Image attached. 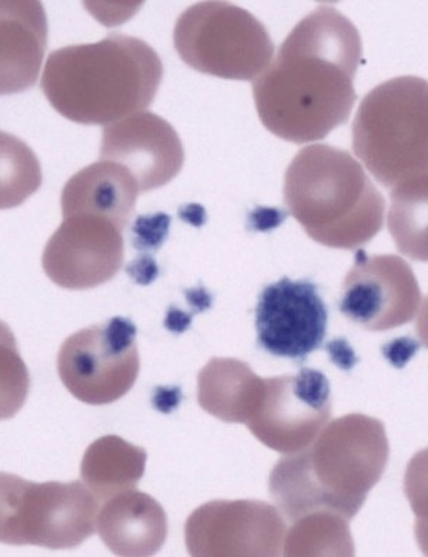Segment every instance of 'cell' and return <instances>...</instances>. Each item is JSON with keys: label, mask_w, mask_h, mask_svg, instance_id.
Wrapping results in <instances>:
<instances>
[{"label": "cell", "mask_w": 428, "mask_h": 557, "mask_svg": "<svg viewBox=\"0 0 428 557\" xmlns=\"http://www.w3.org/2000/svg\"><path fill=\"white\" fill-rule=\"evenodd\" d=\"M362 58L356 25L335 8H317L293 27L253 81L263 125L291 144L326 139L352 116Z\"/></svg>", "instance_id": "6da1fadb"}, {"label": "cell", "mask_w": 428, "mask_h": 557, "mask_svg": "<svg viewBox=\"0 0 428 557\" xmlns=\"http://www.w3.org/2000/svg\"><path fill=\"white\" fill-rule=\"evenodd\" d=\"M385 424L367 414L331 420L303 450L273 468L268 491L284 518L294 522L327 510L352 520L389 463Z\"/></svg>", "instance_id": "7a4b0ae2"}, {"label": "cell", "mask_w": 428, "mask_h": 557, "mask_svg": "<svg viewBox=\"0 0 428 557\" xmlns=\"http://www.w3.org/2000/svg\"><path fill=\"white\" fill-rule=\"evenodd\" d=\"M163 79L161 57L134 36L54 50L45 66L42 90L54 111L81 125H111L146 111Z\"/></svg>", "instance_id": "3957f363"}, {"label": "cell", "mask_w": 428, "mask_h": 557, "mask_svg": "<svg viewBox=\"0 0 428 557\" xmlns=\"http://www.w3.org/2000/svg\"><path fill=\"white\" fill-rule=\"evenodd\" d=\"M285 203L327 248H360L385 223V196L352 154L329 145H310L295 154L285 176Z\"/></svg>", "instance_id": "277c9868"}, {"label": "cell", "mask_w": 428, "mask_h": 557, "mask_svg": "<svg viewBox=\"0 0 428 557\" xmlns=\"http://www.w3.org/2000/svg\"><path fill=\"white\" fill-rule=\"evenodd\" d=\"M353 150L387 189L427 177V81L394 77L373 89L354 119Z\"/></svg>", "instance_id": "5b68a950"}, {"label": "cell", "mask_w": 428, "mask_h": 557, "mask_svg": "<svg viewBox=\"0 0 428 557\" xmlns=\"http://www.w3.org/2000/svg\"><path fill=\"white\" fill-rule=\"evenodd\" d=\"M98 497L84 482L35 483L0 473V543L75 549L96 532Z\"/></svg>", "instance_id": "8992f818"}, {"label": "cell", "mask_w": 428, "mask_h": 557, "mask_svg": "<svg viewBox=\"0 0 428 557\" xmlns=\"http://www.w3.org/2000/svg\"><path fill=\"white\" fill-rule=\"evenodd\" d=\"M173 42L191 70L222 79L254 81L275 57V45L262 22L226 2L186 9L176 22Z\"/></svg>", "instance_id": "52a82bcc"}, {"label": "cell", "mask_w": 428, "mask_h": 557, "mask_svg": "<svg viewBox=\"0 0 428 557\" xmlns=\"http://www.w3.org/2000/svg\"><path fill=\"white\" fill-rule=\"evenodd\" d=\"M138 329L116 317L67 337L58 356L63 385L84 404L111 405L129 394L138 381Z\"/></svg>", "instance_id": "ba28073f"}, {"label": "cell", "mask_w": 428, "mask_h": 557, "mask_svg": "<svg viewBox=\"0 0 428 557\" xmlns=\"http://www.w3.org/2000/svg\"><path fill=\"white\" fill-rule=\"evenodd\" d=\"M331 412L329 379L302 369L294 376L264 379L261 404L246 426L268 449L290 455L316 440Z\"/></svg>", "instance_id": "9c48e42d"}, {"label": "cell", "mask_w": 428, "mask_h": 557, "mask_svg": "<svg viewBox=\"0 0 428 557\" xmlns=\"http://www.w3.org/2000/svg\"><path fill=\"white\" fill-rule=\"evenodd\" d=\"M287 532L284 515L262 500H213L189 516L190 556H280Z\"/></svg>", "instance_id": "30bf717a"}, {"label": "cell", "mask_w": 428, "mask_h": 557, "mask_svg": "<svg viewBox=\"0 0 428 557\" xmlns=\"http://www.w3.org/2000/svg\"><path fill=\"white\" fill-rule=\"evenodd\" d=\"M423 296L413 269L394 255L368 256L363 249L343 283L340 312L370 332L407 325L420 312Z\"/></svg>", "instance_id": "8fae6325"}, {"label": "cell", "mask_w": 428, "mask_h": 557, "mask_svg": "<svg viewBox=\"0 0 428 557\" xmlns=\"http://www.w3.org/2000/svg\"><path fill=\"white\" fill-rule=\"evenodd\" d=\"M122 227L89 213L70 214L43 250V271L63 289L88 290L119 273L125 259Z\"/></svg>", "instance_id": "7c38bea8"}, {"label": "cell", "mask_w": 428, "mask_h": 557, "mask_svg": "<svg viewBox=\"0 0 428 557\" xmlns=\"http://www.w3.org/2000/svg\"><path fill=\"white\" fill-rule=\"evenodd\" d=\"M317 290L312 282L290 277L264 287L256 308L257 344L263 350L303 362L320 348L329 312Z\"/></svg>", "instance_id": "4fadbf2b"}, {"label": "cell", "mask_w": 428, "mask_h": 557, "mask_svg": "<svg viewBox=\"0 0 428 557\" xmlns=\"http://www.w3.org/2000/svg\"><path fill=\"white\" fill-rule=\"evenodd\" d=\"M100 161L125 168L146 194L179 175L185 149L171 123L143 111L103 127Z\"/></svg>", "instance_id": "5bb4252c"}, {"label": "cell", "mask_w": 428, "mask_h": 557, "mask_svg": "<svg viewBox=\"0 0 428 557\" xmlns=\"http://www.w3.org/2000/svg\"><path fill=\"white\" fill-rule=\"evenodd\" d=\"M47 48L48 20L42 3L0 0V96L34 88Z\"/></svg>", "instance_id": "9a60e30c"}, {"label": "cell", "mask_w": 428, "mask_h": 557, "mask_svg": "<svg viewBox=\"0 0 428 557\" xmlns=\"http://www.w3.org/2000/svg\"><path fill=\"white\" fill-rule=\"evenodd\" d=\"M96 532L117 556H153L166 542V511L148 493L131 488L104 500Z\"/></svg>", "instance_id": "2e32d148"}, {"label": "cell", "mask_w": 428, "mask_h": 557, "mask_svg": "<svg viewBox=\"0 0 428 557\" xmlns=\"http://www.w3.org/2000/svg\"><path fill=\"white\" fill-rule=\"evenodd\" d=\"M140 195L134 176L125 168L99 161L81 169L62 191L63 218L76 213L111 219L125 230Z\"/></svg>", "instance_id": "e0dca14e"}, {"label": "cell", "mask_w": 428, "mask_h": 557, "mask_svg": "<svg viewBox=\"0 0 428 557\" xmlns=\"http://www.w3.org/2000/svg\"><path fill=\"white\" fill-rule=\"evenodd\" d=\"M264 392V379L243 360L213 358L200 371V408L226 423H244L256 413Z\"/></svg>", "instance_id": "ac0fdd59"}, {"label": "cell", "mask_w": 428, "mask_h": 557, "mask_svg": "<svg viewBox=\"0 0 428 557\" xmlns=\"http://www.w3.org/2000/svg\"><path fill=\"white\" fill-rule=\"evenodd\" d=\"M148 454L119 436H104L88 447L81 460V481L104 502L131 491L143 478Z\"/></svg>", "instance_id": "d6986e66"}, {"label": "cell", "mask_w": 428, "mask_h": 557, "mask_svg": "<svg viewBox=\"0 0 428 557\" xmlns=\"http://www.w3.org/2000/svg\"><path fill=\"white\" fill-rule=\"evenodd\" d=\"M284 542L285 556H353L349 520L327 510L312 511L291 522Z\"/></svg>", "instance_id": "ffe728a7"}, {"label": "cell", "mask_w": 428, "mask_h": 557, "mask_svg": "<svg viewBox=\"0 0 428 557\" xmlns=\"http://www.w3.org/2000/svg\"><path fill=\"white\" fill-rule=\"evenodd\" d=\"M427 177L391 189L390 231L399 250L427 260Z\"/></svg>", "instance_id": "44dd1931"}, {"label": "cell", "mask_w": 428, "mask_h": 557, "mask_svg": "<svg viewBox=\"0 0 428 557\" xmlns=\"http://www.w3.org/2000/svg\"><path fill=\"white\" fill-rule=\"evenodd\" d=\"M42 185V168L24 140L0 131V210L21 207Z\"/></svg>", "instance_id": "7402d4cb"}, {"label": "cell", "mask_w": 428, "mask_h": 557, "mask_svg": "<svg viewBox=\"0 0 428 557\" xmlns=\"http://www.w3.org/2000/svg\"><path fill=\"white\" fill-rule=\"evenodd\" d=\"M30 391L27 371L15 335L0 321V420L16 417L24 408Z\"/></svg>", "instance_id": "603a6c76"}, {"label": "cell", "mask_w": 428, "mask_h": 557, "mask_svg": "<svg viewBox=\"0 0 428 557\" xmlns=\"http://www.w3.org/2000/svg\"><path fill=\"white\" fill-rule=\"evenodd\" d=\"M172 219L166 213L136 219L134 227L135 248L156 252L167 239Z\"/></svg>", "instance_id": "cb8c5ba5"}, {"label": "cell", "mask_w": 428, "mask_h": 557, "mask_svg": "<svg viewBox=\"0 0 428 557\" xmlns=\"http://www.w3.org/2000/svg\"><path fill=\"white\" fill-rule=\"evenodd\" d=\"M420 348V342L410 336H403L382 345L381 351L387 362L393 364L395 369H403Z\"/></svg>", "instance_id": "d4e9b609"}, {"label": "cell", "mask_w": 428, "mask_h": 557, "mask_svg": "<svg viewBox=\"0 0 428 557\" xmlns=\"http://www.w3.org/2000/svg\"><path fill=\"white\" fill-rule=\"evenodd\" d=\"M326 350L327 354H329L330 362L336 364L340 371H352L360 362L356 351H354L352 346L349 345V342L343 339V337L329 342V344L326 345Z\"/></svg>", "instance_id": "484cf974"}, {"label": "cell", "mask_w": 428, "mask_h": 557, "mask_svg": "<svg viewBox=\"0 0 428 557\" xmlns=\"http://www.w3.org/2000/svg\"><path fill=\"white\" fill-rule=\"evenodd\" d=\"M130 277L139 285H149L159 276L158 263L150 255L140 256L126 269Z\"/></svg>", "instance_id": "4316f807"}, {"label": "cell", "mask_w": 428, "mask_h": 557, "mask_svg": "<svg viewBox=\"0 0 428 557\" xmlns=\"http://www.w3.org/2000/svg\"><path fill=\"white\" fill-rule=\"evenodd\" d=\"M181 400H184V394H181V387H158L153 395V406L162 413H172L179 408Z\"/></svg>", "instance_id": "83f0119b"}, {"label": "cell", "mask_w": 428, "mask_h": 557, "mask_svg": "<svg viewBox=\"0 0 428 557\" xmlns=\"http://www.w3.org/2000/svg\"><path fill=\"white\" fill-rule=\"evenodd\" d=\"M287 218V213L279 212V209H257L250 214V227L253 231L266 232L276 230Z\"/></svg>", "instance_id": "f1b7e54d"}, {"label": "cell", "mask_w": 428, "mask_h": 557, "mask_svg": "<svg viewBox=\"0 0 428 557\" xmlns=\"http://www.w3.org/2000/svg\"><path fill=\"white\" fill-rule=\"evenodd\" d=\"M193 318V313L185 312V310L177 309L175 306H172V308L167 310L165 326L168 332L176 333V335H184V333L191 326Z\"/></svg>", "instance_id": "f546056e"}, {"label": "cell", "mask_w": 428, "mask_h": 557, "mask_svg": "<svg viewBox=\"0 0 428 557\" xmlns=\"http://www.w3.org/2000/svg\"><path fill=\"white\" fill-rule=\"evenodd\" d=\"M185 295L193 314L206 312V310L212 308V295L203 286L188 289L185 292Z\"/></svg>", "instance_id": "4dcf8cb0"}, {"label": "cell", "mask_w": 428, "mask_h": 557, "mask_svg": "<svg viewBox=\"0 0 428 557\" xmlns=\"http://www.w3.org/2000/svg\"><path fill=\"white\" fill-rule=\"evenodd\" d=\"M196 209V205H190V207H186L180 210V218L184 221L190 223L193 226H202L204 222H206V214H204V209L202 207H198Z\"/></svg>", "instance_id": "1f68e13d"}]
</instances>
